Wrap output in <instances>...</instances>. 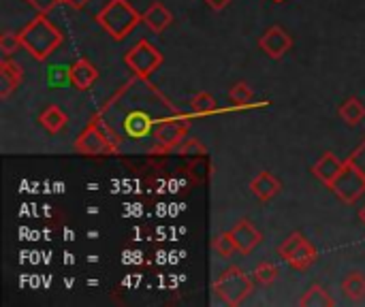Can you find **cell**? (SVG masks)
Here are the masks:
<instances>
[{
    "mask_svg": "<svg viewBox=\"0 0 365 307\" xmlns=\"http://www.w3.org/2000/svg\"><path fill=\"white\" fill-rule=\"evenodd\" d=\"M21 47L38 62L47 60L62 43V32L45 17V13H38L30 24H26L19 30Z\"/></svg>",
    "mask_w": 365,
    "mask_h": 307,
    "instance_id": "6da1fadb",
    "label": "cell"
},
{
    "mask_svg": "<svg viewBox=\"0 0 365 307\" xmlns=\"http://www.w3.org/2000/svg\"><path fill=\"white\" fill-rule=\"evenodd\" d=\"M139 21H143V13L133 9L126 0H111L98 13L101 28L115 41H122Z\"/></svg>",
    "mask_w": 365,
    "mask_h": 307,
    "instance_id": "7a4b0ae2",
    "label": "cell"
},
{
    "mask_svg": "<svg viewBox=\"0 0 365 307\" xmlns=\"http://www.w3.org/2000/svg\"><path fill=\"white\" fill-rule=\"evenodd\" d=\"M214 293L227 306H240L252 293V278L240 267H229L214 280Z\"/></svg>",
    "mask_w": 365,
    "mask_h": 307,
    "instance_id": "3957f363",
    "label": "cell"
},
{
    "mask_svg": "<svg viewBox=\"0 0 365 307\" xmlns=\"http://www.w3.org/2000/svg\"><path fill=\"white\" fill-rule=\"evenodd\" d=\"M278 254L289 267H293L297 271H304V269L312 267L317 263V259H319V252H317L314 244L308 241L302 233H293L291 237H287L284 244L280 246Z\"/></svg>",
    "mask_w": 365,
    "mask_h": 307,
    "instance_id": "277c9868",
    "label": "cell"
},
{
    "mask_svg": "<svg viewBox=\"0 0 365 307\" xmlns=\"http://www.w3.org/2000/svg\"><path fill=\"white\" fill-rule=\"evenodd\" d=\"M126 66L137 75V77H150L154 71H158V66L163 64V53L145 38H141L135 47L128 49V53L124 56Z\"/></svg>",
    "mask_w": 365,
    "mask_h": 307,
    "instance_id": "5b68a950",
    "label": "cell"
},
{
    "mask_svg": "<svg viewBox=\"0 0 365 307\" xmlns=\"http://www.w3.org/2000/svg\"><path fill=\"white\" fill-rule=\"evenodd\" d=\"M331 190L346 203H355L365 192V175L364 171L349 158L344 162L342 173L338 175V179L331 184Z\"/></svg>",
    "mask_w": 365,
    "mask_h": 307,
    "instance_id": "8992f818",
    "label": "cell"
},
{
    "mask_svg": "<svg viewBox=\"0 0 365 307\" xmlns=\"http://www.w3.org/2000/svg\"><path fill=\"white\" fill-rule=\"evenodd\" d=\"M75 150L79 154H86V156H101V154H109L115 150V145L107 139L105 130L98 126V122L94 120L75 141Z\"/></svg>",
    "mask_w": 365,
    "mask_h": 307,
    "instance_id": "52a82bcc",
    "label": "cell"
},
{
    "mask_svg": "<svg viewBox=\"0 0 365 307\" xmlns=\"http://www.w3.org/2000/svg\"><path fill=\"white\" fill-rule=\"evenodd\" d=\"M259 47L274 60H280L291 47H293V38L291 34L282 28V26H274L269 28L261 38H259Z\"/></svg>",
    "mask_w": 365,
    "mask_h": 307,
    "instance_id": "ba28073f",
    "label": "cell"
},
{
    "mask_svg": "<svg viewBox=\"0 0 365 307\" xmlns=\"http://www.w3.org/2000/svg\"><path fill=\"white\" fill-rule=\"evenodd\" d=\"M231 233V237H233V241H235V246H237V252H242V254H250L261 241H263V235L257 231V227L250 222V220H246V218H242L240 222H235L233 224V229L229 231Z\"/></svg>",
    "mask_w": 365,
    "mask_h": 307,
    "instance_id": "9c48e42d",
    "label": "cell"
},
{
    "mask_svg": "<svg viewBox=\"0 0 365 307\" xmlns=\"http://www.w3.org/2000/svg\"><path fill=\"white\" fill-rule=\"evenodd\" d=\"M186 132H188V122H163V124L156 126L154 139L163 147L171 150V147H178L184 141Z\"/></svg>",
    "mask_w": 365,
    "mask_h": 307,
    "instance_id": "30bf717a",
    "label": "cell"
},
{
    "mask_svg": "<svg viewBox=\"0 0 365 307\" xmlns=\"http://www.w3.org/2000/svg\"><path fill=\"white\" fill-rule=\"evenodd\" d=\"M342 169H344V162H340L331 152H327V154H323V156L314 162L312 173L317 175V179H321L325 186L331 188V184L338 179V175L342 173Z\"/></svg>",
    "mask_w": 365,
    "mask_h": 307,
    "instance_id": "8fae6325",
    "label": "cell"
},
{
    "mask_svg": "<svg viewBox=\"0 0 365 307\" xmlns=\"http://www.w3.org/2000/svg\"><path fill=\"white\" fill-rule=\"evenodd\" d=\"M250 190L259 201H272L282 190V184L276 175H272L269 171H263L250 182Z\"/></svg>",
    "mask_w": 365,
    "mask_h": 307,
    "instance_id": "7c38bea8",
    "label": "cell"
},
{
    "mask_svg": "<svg viewBox=\"0 0 365 307\" xmlns=\"http://www.w3.org/2000/svg\"><path fill=\"white\" fill-rule=\"evenodd\" d=\"M98 77V71L86 58H79L71 64V85L77 90H88Z\"/></svg>",
    "mask_w": 365,
    "mask_h": 307,
    "instance_id": "4fadbf2b",
    "label": "cell"
},
{
    "mask_svg": "<svg viewBox=\"0 0 365 307\" xmlns=\"http://www.w3.org/2000/svg\"><path fill=\"white\" fill-rule=\"evenodd\" d=\"M24 79V71L19 64H15L13 60L4 58L0 62V96L6 98Z\"/></svg>",
    "mask_w": 365,
    "mask_h": 307,
    "instance_id": "5bb4252c",
    "label": "cell"
},
{
    "mask_svg": "<svg viewBox=\"0 0 365 307\" xmlns=\"http://www.w3.org/2000/svg\"><path fill=\"white\" fill-rule=\"evenodd\" d=\"M171 21H173V15L163 2H154L143 11V24L154 32H163L165 28L171 26Z\"/></svg>",
    "mask_w": 365,
    "mask_h": 307,
    "instance_id": "9a60e30c",
    "label": "cell"
},
{
    "mask_svg": "<svg viewBox=\"0 0 365 307\" xmlns=\"http://www.w3.org/2000/svg\"><path fill=\"white\" fill-rule=\"evenodd\" d=\"M38 124H41L47 132L58 135V132L66 126V113H64L60 107L49 105V107H45V109L38 113Z\"/></svg>",
    "mask_w": 365,
    "mask_h": 307,
    "instance_id": "2e32d148",
    "label": "cell"
},
{
    "mask_svg": "<svg viewBox=\"0 0 365 307\" xmlns=\"http://www.w3.org/2000/svg\"><path fill=\"white\" fill-rule=\"evenodd\" d=\"M124 130L128 137L133 139H139V137H145L150 130H152V120L150 115H145L143 111H133L126 115L124 120Z\"/></svg>",
    "mask_w": 365,
    "mask_h": 307,
    "instance_id": "e0dca14e",
    "label": "cell"
},
{
    "mask_svg": "<svg viewBox=\"0 0 365 307\" xmlns=\"http://www.w3.org/2000/svg\"><path fill=\"white\" fill-rule=\"evenodd\" d=\"M340 118L342 122H346L349 126H357L365 120V105L359 98H346L342 105H340Z\"/></svg>",
    "mask_w": 365,
    "mask_h": 307,
    "instance_id": "ac0fdd59",
    "label": "cell"
},
{
    "mask_svg": "<svg viewBox=\"0 0 365 307\" xmlns=\"http://www.w3.org/2000/svg\"><path fill=\"white\" fill-rule=\"evenodd\" d=\"M66 83H71V66L64 64H51L45 68V85L49 90H60Z\"/></svg>",
    "mask_w": 365,
    "mask_h": 307,
    "instance_id": "d6986e66",
    "label": "cell"
},
{
    "mask_svg": "<svg viewBox=\"0 0 365 307\" xmlns=\"http://www.w3.org/2000/svg\"><path fill=\"white\" fill-rule=\"evenodd\" d=\"M342 291L344 295L351 299V301H361L365 299V276L355 271V274H349L346 280L342 282Z\"/></svg>",
    "mask_w": 365,
    "mask_h": 307,
    "instance_id": "ffe728a7",
    "label": "cell"
},
{
    "mask_svg": "<svg viewBox=\"0 0 365 307\" xmlns=\"http://www.w3.org/2000/svg\"><path fill=\"white\" fill-rule=\"evenodd\" d=\"M299 306L308 307H329L334 306V299L329 297V293L321 286V284H314L306 291V295L299 299Z\"/></svg>",
    "mask_w": 365,
    "mask_h": 307,
    "instance_id": "44dd1931",
    "label": "cell"
},
{
    "mask_svg": "<svg viewBox=\"0 0 365 307\" xmlns=\"http://www.w3.org/2000/svg\"><path fill=\"white\" fill-rule=\"evenodd\" d=\"M190 109L199 115H205V113H212L218 109V103L216 98L210 94V92H199L190 98Z\"/></svg>",
    "mask_w": 365,
    "mask_h": 307,
    "instance_id": "7402d4cb",
    "label": "cell"
},
{
    "mask_svg": "<svg viewBox=\"0 0 365 307\" xmlns=\"http://www.w3.org/2000/svg\"><path fill=\"white\" fill-rule=\"evenodd\" d=\"M212 250H214V254H216V256H220V259H229V256H233V254L237 252V246H235V241H233L231 233L227 231V233L218 235V237L212 241Z\"/></svg>",
    "mask_w": 365,
    "mask_h": 307,
    "instance_id": "603a6c76",
    "label": "cell"
},
{
    "mask_svg": "<svg viewBox=\"0 0 365 307\" xmlns=\"http://www.w3.org/2000/svg\"><path fill=\"white\" fill-rule=\"evenodd\" d=\"M278 276H280V267L274 265V263H269V261L259 263L257 269H255V280L259 284H272V282L278 280Z\"/></svg>",
    "mask_w": 365,
    "mask_h": 307,
    "instance_id": "cb8c5ba5",
    "label": "cell"
},
{
    "mask_svg": "<svg viewBox=\"0 0 365 307\" xmlns=\"http://www.w3.org/2000/svg\"><path fill=\"white\" fill-rule=\"evenodd\" d=\"M229 98H231L235 105H248V103H252L255 94H252V90L248 88V83L240 81V83H235V85L231 88Z\"/></svg>",
    "mask_w": 365,
    "mask_h": 307,
    "instance_id": "d4e9b609",
    "label": "cell"
},
{
    "mask_svg": "<svg viewBox=\"0 0 365 307\" xmlns=\"http://www.w3.org/2000/svg\"><path fill=\"white\" fill-rule=\"evenodd\" d=\"M21 47V38H19V32L15 34V32H4L2 36H0V51L9 58V56H13L17 49Z\"/></svg>",
    "mask_w": 365,
    "mask_h": 307,
    "instance_id": "484cf974",
    "label": "cell"
},
{
    "mask_svg": "<svg viewBox=\"0 0 365 307\" xmlns=\"http://www.w3.org/2000/svg\"><path fill=\"white\" fill-rule=\"evenodd\" d=\"M26 2H28L34 11H38V13H45V15H47V13H49L58 2H62V0H26Z\"/></svg>",
    "mask_w": 365,
    "mask_h": 307,
    "instance_id": "4316f807",
    "label": "cell"
},
{
    "mask_svg": "<svg viewBox=\"0 0 365 307\" xmlns=\"http://www.w3.org/2000/svg\"><path fill=\"white\" fill-rule=\"evenodd\" d=\"M207 2V6H212L214 11H222V9H227L229 4H231V0H205Z\"/></svg>",
    "mask_w": 365,
    "mask_h": 307,
    "instance_id": "83f0119b",
    "label": "cell"
},
{
    "mask_svg": "<svg viewBox=\"0 0 365 307\" xmlns=\"http://www.w3.org/2000/svg\"><path fill=\"white\" fill-rule=\"evenodd\" d=\"M64 4H71L73 9H83L90 0H62Z\"/></svg>",
    "mask_w": 365,
    "mask_h": 307,
    "instance_id": "f1b7e54d",
    "label": "cell"
},
{
    "mask_svg": "<svg viewBox=\"0 0 365 307\" xmlns=\"http://www.w3.org/2000/svg\"><path fill=\"white\" fill-rule=\"evenodd\" d=\"M359 218H361V220H364V222H365V207H364V209H361V212H359Z\"/></svg>",
    "mask_w": 365,
    "mask_h": 307,
    "instance_id": "f546056e",
    "label": "cell"
},
{
    "mask_svg": "<svg viewBox=\"0 0 365 307\" xmlns=\"http://www.w3.org/2000/svg\"><path fill=\"white\" fill-rule=\"evenodd\" d=\"M274 2H284V0H274Z\"/></svg>",
    "mask_w": 365,
    "mask_h": 307,
    "instance_id": "4dcf8cb0",
    "label": "cell"
}]
</instances>
